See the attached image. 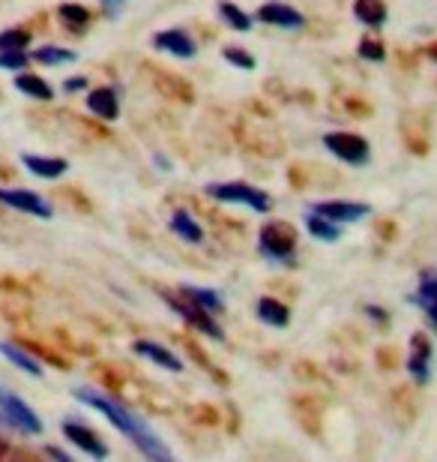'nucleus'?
Returning <instances> with one entry per match:
<instances>
[{
  "label": "nucleus",
  "mask_w": 437,
  "mask_h": 462,
  "mask_svg": "<svg viewBox=\"0 0 437 462\" xmlns=\"http://www.w3.org/2000/svg\"><path fill=\"white\" fill-rule=\"evenodd\" d=\"M31 36V27H9V31L0 33V51H24Z\"/></svg>",
  "instance_id": "nucleus-28"
},
{
  "label": "nucleus",
  "mask_w": 437,
  "mask_h": 462,
  "mask_svg": "<svg viewBox=\"0 0 437 462\" xmlns=\"http://www.w3.org/2000/svg\"><path fill=\"white\" fill-rule=\"evenodd\" d=\"M132 351L138 357H147L150 364H156L165 373H183V360L174 355L171 348H165L162 343H153V339H135L132 343Z\"/></svg>",
  "instance_id": "nucleus-11"
},
{
  "label": "nucleus",
  "mask_w": 437,
  "mask_h": 462,
  "mask_svg": "<svg viewBox=\"0 0 437 462\" xmlns=\"http://www.w3.org/2000/svg\"><path fill=\"white\" fill-rule=\"evenodd\" d=\"M180 298L189 300L192 307L210 312V316H222V312H225V298L213 289H201V285H180Z\"/></svg>",
  "instance_id": "nucleus-16"
},
{
  "label": "nucleus",
  "mask_w": 437,
  "mask_h": 462,
  "mask_svg": "<svg viewBox=\"0 0 437 462\" xmlns=\"http://www.w3.org/2000/svg\"><path fill=\"white\" fill-rule=\"evenodd\" d=\"M45 454H49V459H51V462H72L67 454H63L60 448H51V445H49V448H45Z\"/></svg>",
  "instance_id": "nucleus-33"
},
{
  "label": "nucleus",
  "mask_w": 437,
  "mask_h": 462,
  "mask_svg": "<svg viewBox=\"0 0 437 462\" xmlns=\"http://www.w3.org/2000/svg\"><path fill=\"white\" fill-rule=\"evenodd\" d=\"M305 228H309L312 237L323 240V244H336L341 237V228L336 223H330V219H323L318 214H305Z\"/></svg>",
  "instance_id": "nucleus-25"
},
{
  "label": "nucleus",
  "mask_w": 437,
  "mask_h": 462,
  "mask_svg": "<svg viewBox=\"0 0 437 462\" xmlns=\"http://www.w3.org/2000/svg\"><path fill=\"white\" fill-rule=\"evenodd\" d=\"M22 162H24V169L36 174V178H42V180H58L63 178V174L69 171V162L67 160H60V156H36V153H24L22 156Z\"/></svg>",
  "instance_id": "nucleus-15"
},
{
  "label": "nucleus",
  "mask_w": 437,
  "mask_h": 462,
  "mask_svg": "<svg viewBox=\"0 0 437 462\" xmlns=\"http://www.w3.org/2000/svg\"><path fill=\"white\" fill-rule=\"evenodd\" d=\"M207 196L216 201H225V205H243L249 210H255V214H267V210L273 208V199H269L264 189L252 187V183H240V180L210 183Z\"/></svg>",
  "instance_id": "nucleus-2"
},
{
  "label": "nucleus",
  "mask_w": 437,
  "mask_h": 462,
  "mask_svg": "<svg viewBox=\"0 0 437 462\" xmlns=\"http://www.w3.org/2000/svg\"><path fill=\"white\" fill-rule=\"evenodd\" d=\"M312 214L341 226V223H360L362 217L371 214V208L362 205V201H318V205L312 208Z\"/></svg>",
  "instance_id": "nucleus-10"
},
{
  "label": "nucleus",
  "mask_w": 437,
  "mask_h": 462,
  "mask_svg": "<svg viewBox=\"0 0 437 462\" xmlns=\"http://www.w3.org/2000/svg\"><path fill=\"white\" fill-rule=\"evenodd\" d=\"M258 22L273 24V27H285V31H296V27L305 24L303 13H296L294 6L278 4V0H269V4L258 6Z\"/></svg>",
  "instance_id": "nucleus-13"
},
{
  "label": "nucleus",
  "mask_w": 437,
  "mask_h": 462,
  "mask_svg": "<svg viewBox=\"0 0 437 462\" xmlns=\"http://www.w3.org/2000/svg\"><path fill=\"white\" fill-rule=\"evenodd\" d=\"M414 300H416V307L425 312L429 325L437 330V273H423L420 285H416Z\"/></svg>",
  "instance_id": "nucleus-17"
},
{
  "label": "nucleus",
  "mask_w": 437,
  "mask_h": 462,
  "mask_svg": "<svg viewBox=\"0 0 437 462\" xmlns=\"http://www.w3.org/2000/svg\"><path fill=\"white\" fill-rule=\"evenodd\" d=\"M31 58L36 63H45V67H60V63H72V60H76V51L58 49V45H42V49H36Z\"/></svg>",
  "instance_id": "nucleus-26"
},
{
  "label": "nucleus",
  "mask_w": 437,
  "mask_h": 462,
  "mask_svg": "<svg viewBox=\"0 0 437 462\" xmlns=\"http://www.w3.org/2000/svg\"><path fill=\"white\" fill-rule=\"evenodd\" d=\"M15 88L22 90L24 97L40 99V103H49V99H54V88L45 79L33 76V72H22V76H15Z\"/></svg>",
  "instance_id": "nucleus-21"
},
{
  "label": "nucleus",
  "mask_w": 437,
  "mask_h": 462,
  "mask_svg": "<svg viewBox=\"0 0 437 462\" xmlns=\"http://www.w3.org/2000/svg\"><path fill=\"white\" fill-rule=\"evenodd\" d=\"M0 355H4L9 364H13L15 369H22V373H27L31 378H42V366L36 364V360L27 355V351H22L18 346L13 343H0Z\"/></svg>",
  "instance_id": "nucleus-23"
},
{
  "label": "nucleus",
  "mask_w": 437,
  "mask_h": 462,
  "mask_svg": "<svg viewBox=\"0 0 437 462\" xmlns=\"http://www.w3.org/2000/svg\"><path fill=\"white\" fill-rule=\"evenodd\" d=\"M24 67H27V54L24 51H0V69L22 72Z\"/></svg>",
  "instance_id": "nucleus-31"
},
{
  "label": "nucleus",
  "mask_w": 437,
  "mask_h": 462,
  "mask_svg": "<svg viewBox=\"0 0 437 462\" xmlns=\"http://www.w3.org/2000/svg\"><path fill=\"white\" fill-rule=\"evenodd\" d=\"M85 85H87V79H67V85L63 88H67V94H72V90H81Z\"/></svg>",
  "instance_id": "nucleus-34"
},
{
  "label": "nucleus",
  "mask_w": 437,
  "mask_h": 462,
  "mask_svg": "<svg viewBox=\"0 0 437 462\" xmlns=\"http://www.w3.org/2000/svg\"><path fill=\"white\" fill-rule=\"evenodd\" d=\"M360 58H366V60H384L387 58L384 42L375 40V36H362V40H360Z\"/></svg>",
  "instance_id": "nucleus-30"
},
{
  "label": "nucleus",
  "mask_w": 437,
  "mask_h": 462,
  "mask_svg": "<svg viewBox=\"0 0 437 462\" xmlns=\"http://www.w3.org/2000/svg\"><path fill=\"white\" fill-rule=\"evenodd\" d=\"M222 58H225L228 63H234V67H240V69H246V72L255 69V58L246 49H240V45H225V49H222Z\"/></svg>",
  "instance_id": "nucleus-29"
},
{
  "label": "nucleus",
  "mask_w": 437,
  "mask_h": 462,
  "mask_svg": "<svg viewBox=\"0 0 437 462\" xmlns=\"http://www.w3.org/2000/svg\"><path fill=\"white\" fill-rule=\"evenodd\" d=\"M219 13H222V18H225V24H228V27H234V31H240V33L252 31V18H249L237 4H231V0H222V4H219Z\"/></svg>",
  "instance_id": "nucleus-27"
},
{
  "label": "nucleus",
  "mask_w": 437,
  "mask_h": 462,
  "mask_svg": "<svg viewBox=\"0 0 437 462\" xmlns=\"http://www.w3.org/2000/svg\"><path fill=\"white\" fill-rule=\"evenodd\" d=\"M60 432H63V439L69 441L72 448H78L81 454H87V457H93L96 462H105L108 459V445L102 441L96 432H93L87 423H81V420H76V418H67L60 423Z\"/></svg>",
  "instance_id": "nucleus-5"
},
{
  "label": "nucleus",
  "mask_w": 437,
  "mask_h": 462,
  "mask_svg": "<svg viewBox=\"0 0 437 462\" xmlns=\"http://www.w3.org/2000/svg\"><path fill=\"white\" fill-rule=\"evenodd\" d=\"M258 249L269 262H291L296 253V231L291 223H267L258 235Z\"/></svg>",
  "instance_id": "nucleus-3"
},
{
  "label": "nucleus",
  "mask_w": 437,
  "mask_h": 462,
  "mask_svg": "<svg viewBox=\"0 0 437 462\" xmlns=\"http://www.w3.org/2000/svg\"><path fill=\"white\" fill-rule=\"evenodd\" d=\"M87 108L102 120H117L120 115V103L114 88H93L87 94Z\"/></svg>",
  "instance_id": "nucleus-18"
},
{
  "label": "nucleus",
  "mask_w": 437,
  "mask_h": 462,
  "mask_svg": "<svg viewBox=\"0 0 437 462\" xmlns=\"http://www.w3.org/2000/svg\"><path fill=\"white\" fill-rule=\"evenodd\" d=\"M165 303L180 316L186 325H192L195 330H201L204 337H210V339H216V343H222L225 339V334H222V328H219V321L216 316H210V312H204L198 307H192L189 300H183V298H174V294H162Z\"/></svg>",
  "instance_id": "nucleus-7"
},
{
  "label": "nucleus",
  "mask_w": 437,
  "mask_h": 462,
  "mask_svg": "<svg viewBox=\"0 0 437 462\" xmlns=\"http://www.w3.org/2000/svg\"><path fill=\"white\" fill-rule=\"evenodd\" d=\"M429 54H432V58L437 60V42H434V45H432V49H429Z\"/></svg>",
  "instance_id": "nucleus-35"
},
{
  "label": "nucleus",
  "mask_w": 437,
  "mask_h": 462,
  "mask_svg": "<svg viewBox=\"0 0 437 462\" xmlns=\"http://www.w3.org/2000/svg\"><path fill=\"white\" fill-rule=\"evenodd\" d=\"M255 316L269 328H287L291 325V310L276 298H261L255 303Z\"/></svg>",
  "instance_id": "nucleus-19"
},
{
  "label": "nucleus",
  "mask_w": 437,
  "mask_h": 462,
  "mask_svg": "<svg viewBox=\"0 0 437 462\" xmlns=\"http://www.w3.org/2000/svg\"><path fill=\"white\" fill-rule=\"evenodd\" d=\"M0 205L22 210V214H31L36 219H51L54 217V208L49 205V201H45L40 192H31V189H0Z\"/></svg>",
  "instance_id": "nucleus-9"
},
{
  "label": "nucleus",
  "mask_w": 437,
  "mask_h": 462,
  "mask_svg": "<svg viewBox=\"0 0 437 462\" xmlns=\"http://www.w3.org/2000/svg\"><path fill=\"white\" fill-rule=\"evenodd\" d=\"M144 69H147V76H150V81H153L156 90H159L162 97L174 99V103H192V99H195V90H192L189 81L174 76L171 69H162V67H156V63H144Z\"/></svg>",
  "instance_id": "nucleus-8"
},
{
  "label": "nucleus",
  "mask_w": 437,
  "mask_h": 462,
  "mask_svg": "<svg viewBox=\"0 0 437 462\" xmlns=\"http://www.w3.org/2000/svg\"><path fill=\"white\" fill-rule=\"evenodd\" d=\"M0 414H4V420L13 423L18 432H27V436H40L42 432L40 414H36L15 391H9L6 384H0Z\"/></svg>",
  "instance_id": "nucleus-4"
},
{
  "label": "nucleus",
  "mask_w": 437,
  "mask_h": 462,
  "mask_svg": "<svg viewBox=\"0 0 437 462\" xmlns=\"http://www.w3.org/2000/svg\"><path fill=\"white\" fill-rule=\"evenodd\" d=\"M33 31H49V13H45V15H33L31 18V33Z\"/></svg>",
  "instance_id": "nucleus-32"
},
{
  "label": "nucleus",
  "mask_w": 437,
  "mask_h": 462,
  "mask_svg": "<svg viewBox=\"0 0 437 462\" xmlns=\"http://www.w3.org/2000/svg\"><path fill=\"white\" fill-rule=\"evenodd\" d=\"M72 396H76L78 402L90 405V409H96L99 414H105L111 420V427L123 432V436L147 457V462H180L171 454V448L150 430V423H144L135 411H129L123 402L114 400V396L93 391V387H76Z\"/></svg>",
  "instance_id": "nucleus-1"
},
{
  "label": "nucleus",
  "mask_w": 437,
  "mask_h": 462,
  "mask_svg": "<svg viewBox=\"0 0 437 462\" xmlns=\"http://www.w3.org/2000/svg\"><path fill=\"white\" fill-rule=\"evenodd\" d=\"M407 373L414 375V382L425 384L432 378V343L425 334H416L411 339V355H407Z\"/></svg>",
  "instance_id": "nucleus-12"
},
{
  "label": "nucleus",
  "mask_w": 437,
  "mask_h": 462,
  "mask_svg": "<svg viewBox=\"0 0 437 462\" xmlns=\"http://www.w3.org/2000/svg\"><path fill=\"white\" fill-rule=\"evenodd\" d=\"M171 231L186 244H204V228L198 226L189 210H174L171 214Z\"/></svg>",
  "instance_id": "nucleus-20"
},
{
  "label": "nucleus",
  "mask_w": 437,
  "mask_h": 462,
  "mask_svg": "<svg viewBox=\"0 0 437 462\" xmlns=\"http://www.w3.org/2000/svg\"><path fill=\"white\" fill-rule=\"evenodd\" d=\"M153 45L159 51H168L174 54V58H183V60H189L195 58V40L186 31H180V27H174V31H159L153 36Z\"/></svg>",
  "instance_id": "nucleus-14"
},
{
  "label": "nucleus",
  "mask_w": 437,
  "mask_h": 462,
  "mask_svg": "<svg viewBox=\"0 0 437 462\" xmlns=\"http://www.w3.org/2000/svg\"><path fill=\"white\" fill-rule=\"evenodd\" d=\"M58 15L63 18V24H67L69 31H76V33H85L87 27L93 24V13L87 6H81V4H60Z\"/></svg>",
  "instance_id": "nucleus-22"
},
{
  "label": "nucleus",
  "mask_w": 437,
  "mask_h": 462,
  "mask_svg": "<svg viewBox=\"0 0 437 462\" xmlns=\"http://www.w3.org/2000/svg\"><path fill=\"white\" fill-rule=\"evenodd\" d=\"M353 15H357L362 24L380 27L387 22V6H384V0H353Z\"/></svg>",
  "instance_id": "nucleus-24"
},
{
  "label": "nucleus",
  "mask_w": 437,
  "mask_h": 462,
  "mask_svg": "<svg viewBox=\"0 0 437 462\" xmlns=\"http://www.w3.org/2000/svg\"><path fill=\"white\" fill-rule=\"evenodd\" d=\"M323 147L348 165H366L371 156L369 142L357 133H327L323 135Z\"/></svg>",
  "instance_id": "nucleus-6"
}]
</instances>
